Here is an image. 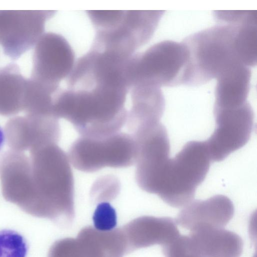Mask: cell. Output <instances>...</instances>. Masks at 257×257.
<instances>
[{"instance_id":"1","label":"cell","mask_w":257,"mask_h":257,"mask_svg":"<svg viewBox=\"0 0 257 257\" xmlns=\"http://www.w3.org/2000/svg\"><path fill=\"white\" fill-rule=\"evenodd\" d=\"M29 152L9 150L0 155L3 197L28 214L69 226L75 216L74 181L68 156L57 144Z\"/></svg>"},{"instance_id":"2","label":"cell","mask_w":257,"mask_h":257,"mask_svg":"<svg viewBox=\"0 0 257 257\" xmlns=\"http://www.w3.org/2000/svg\"><path fill=\"white\" fill-rule=\"evenodd\" d=\"M128 93L126 88L99 85L60 89L54 99L53 112L72 123L81 137L104 138L119 132L126 122Z\"/></svg>"},{"instance_id":"3","label":"cell","mask_w":257,"mask_h":257,"mask_svg":"<svg viewBox=\"0 0 257 257\" xmlns=\"http://www.w3.org/2000/svg\"><path fill=\"white\" fill-rule=\"evenodd\" d=\"M238 27L219 23L182 41L188 51L184 85L204 84L236 65H245L237 45Z\"/></svg>"},{"instance_id":"4","label":"cell","mask_w":257,"mask_h":257,"mask_svg":"<svg viewBox=\"0 0 257 257\" xmlns=\"http://www.w3.org/2000/svg\"><path fill=\"white\" fill-rule=\"evenodd\" d=\"M211 161L205 141L187 143L174 158H169L156 194L172 207H184L193 200Z\"/></svg>"},{"instance_id":"5","label":"cell","mask_w":257,"mask_h":257,"mask_svg":"<svg viewBox=\"0 0 257 257\" xmlns=\"http://www.w3.org/2000/svg\"><path fill=\"white\" fill-rule=\"evenodd\" d=\"M188 60L186 46L166 40L152 45L131 58L127 78L131 89L136 86H175L183 84Z\"/></svg>"},{"instance_id":"6","label":"cell","mask_w":257,"mask_h":257,"mask_svg":"<svg viewBox=\"0 0 257 257\" xmlns=\"http://www.w3.org/2000/svg\"><path fill=\"white\" fill-rule=\"evenodd\" d=\"M68 157L76 169L93 173L104 167L133 165L137 147L133 136L125 133L118 132L102 139L81 137L71 145Z\"/></svg>"},{"instance_id":"7","label":"cell","mask_w":257,"mask_h":257,"mask_svg":"<svg viewBox=\"0 0 257 257\" xmlns=\"http://www.w3.org/2000/svg\"><path fill=\"white\" fill-rule=\"evenodd\" d=\"M131 135L137 147V183L143 190L155 194L170 158L167 130L160 122L140 127Z\"/></svg>"},{"instance_id":"8","label":"cell","mask_w":257,"mask_h":257,"mask_svg":"<svg viewBox=\"0 0 257 257\" xmlns=\"http://www.w3.org/2000/svg\"><path fill=\"white\" fill-rule=\"evenodd\" d=\"M214 131L205 143L211 161L219 162L244 146L250 139L254 113L248 102L237 107L214 108Z\"/></svg>"},{"instance_id":"9","label":"cell","mask_w":257,"mask_h":257,"mask_svg":"<svg viewBox=\"0 0 257 257\" xmlns=\"http://www.w3.org/2000/svg\"><path fill=\"white\" fill-rule=\"evenodd\" d=\"M54 11L0 10V45L13 60L36 44Z\"/></svg>"},{"instance_id":"10","label":"cell","mask_w":257,"mask_h":257,"mask_svg":"<svg viewBox=\"0 0 257 257\" xmlns=\"http://www.w3.org/2000/svg\"><path fill=\"white\" fill-rule=\"evenodd\" d=\"M76 60L75 51L65 37L55 32L44 33L35 45L31 78L59 86L69 76Z\"/></svg>"},{"instance_id":"11","label":"cell","mask_w":257,"mask_h":257,"mask_svg":"<svg viewBox=\"0 0 257 257\" xmlns=\"http://www.w3.org/2000/svg\"><path fill=\"white\" fill-rule=\"evenodd\" d=\"M4 132L10 150L23 152L57 144L61 137L59 118L53 115L15 116L7 122Z\"/></svg>"},{"instance_id":"12","label":"cell","mask_w":257,"mask_h":257,"mask_svg":"<svg viewBox=\"0 0 257 257\" xmlns=\"http://www.w3.org/2000/svg\"><path fill=\"white\" fill-rule=\"evenodd\" d=\"M121 228L127 253L155 244L163 246L180 235L176 221L168 217L143 216L134 219Z\"/></svg>"},{"instance_id":"13","label":"cell","mask_w":257,"mask_h":257,"mask_svg":"<svg viewBox=\"0 0 257 257\" xmlns=\"http://www.w3.org/2000/svg\"><path fill=\"white\" fill-rule=\"evenodd\" d=\"M234 213L230 199L217 195L204 200H192L179 212L176 222L190 231L204 225L223 228L232 218Z\"/></svg>"},{"instance_id":"14","label":"cell","mask_w":257,"mask_h":257,"mask_svg":"<svg viewBox=\"0 0 257 257\" xmlns=\"http://www.w3.org/2000/svg\"><path fill=\"white\" fill-rule=\"evenodd\" d=\"M187 238L190 251L202 257H240L243 251L241 238L223 228L198 226Z\"/></svg>"},{"instance_id":"15","label":"cell","mask_w":257,"mask_h":257,"mask_svg":"<svg viewBox=\"0 0 257 257\" xmlns=\"http://www.w3.org/2000/svg\"><path fill=\"white\" fill-rule=\"evenodd\" d=\"M132 107L128 111L127 125L130 132L160 122L165 109V99L160 88L136 86L130 89Z\"/></svg>"},{"instance_id":"16","label":"cell","mask_w":257,"mask_h":257,"mask_svg":"<svg viewBox=\"0 0 257 257\" xmlns=\"http://www.w3.org/2000/svg\"><path fill=\"white\" fill-rule=\"evenodd\" d=\"M251 70L238 64L228 69L217 79L214 108L237 107L247 102Z\"/></svg>"},{"instance_id":"17","label":"cell","mask_w":257,"mask_h":257,"mask_svg":"<svg viewBox=\"0 0 257 257\" xmlns=\"http://www.w3.org/2000/svg\"><path fill=\"white\" fill-rule=\"evenodd\" d=\"M76 238L85 257H123L127 254L121 227L101 231L87 226L79 231Z\"/></svg>"},{"instance_id":"18","label":"cell","mask_w":257,"mask_h":257,"mask_svg":"<svg viewBox=\"0 0 257 257\" xmlns=\"http://www.w3.org/2000/svg\"><path fill=\"white\" fill-rule=\"evenodd\" d=\"M28 79L16 63L0 68V115L9 116L24 110Z\"/></svg>"},{"instance_id":"19","label":"cell","mask_w":257,"mask_h":257,"mask_svg":"<svg viewBox=\"0 0 257 257\" xmlns=\"http://www.w3.org/2000/svg\"><path fill=\"white\" fill-rule=\"evenodd\" d=\"M28 244L20 233L11 229L0 230V257H26Z\"/></svg>"},{"instance_id":"20","label":"cell","mask_w":257,"mask_h":257,"mask_svg":"<svg viewBox=\"0 0 257 257\" xmlns=\"http://www.w3.org/2000/svg\"><path fill=\"white\" fill-rule=\"evenodd\" d=\"M94 228L99 231L111 230L117 225V215L115 209L108 202L98 204L92 216Z\"/></svg>"},{"instance_id":"21","label":"cell","mask_w":257,"mask_h":257,"mask_svg":"<svg viewBox=\"0 0 257 257\" xmlns=\"http://www.w3.org/2000/svg\"><path fill=\"white\" fill-rule=\"evenodd\" d=\"M95 31L111 28L122 20L124 11H86Z\"/></svg>"},{"instance_id":"22","label":"cell","mask_w":257,"mask_h":257,"mask_svg":"<svg viewBox=\"0 0 257 257\" xmlns=\"http://www.w3.org/2000/svg\"><path fill=\"white\" fill-rule=\"evenodd\" d=\"M47 257H83L76 238L67 237L56 241L50 247Z\"/></svg>"},{"instance_id":"23","label":"cell","mask_w":257,"mask_h":257,"mask_svg":"<svg viewBox=\"0 0 257 257\" xmlns=\"http://www.w3.org/2000/svg\"><path fill=\"white\" fill-rule=\"evenodd\" d=\"M162 251L165 257H202L190 251L187 235H180L169 244L162 246Z\"/></svg>"},{"instance_id":"24","label":"cell","mask_w":257,"mask_h":257,"mask_svg":"<svg viewBox=\"0 0 257 257\" xmlns=\"http://www.w3.org/2000/svg\"><path fill=\"white\" fill-rule=\"evenodd\" d=\"M6 138L4 130L0 126V151L3 148L5 143Z\"/></svg>"}]
</instances>
